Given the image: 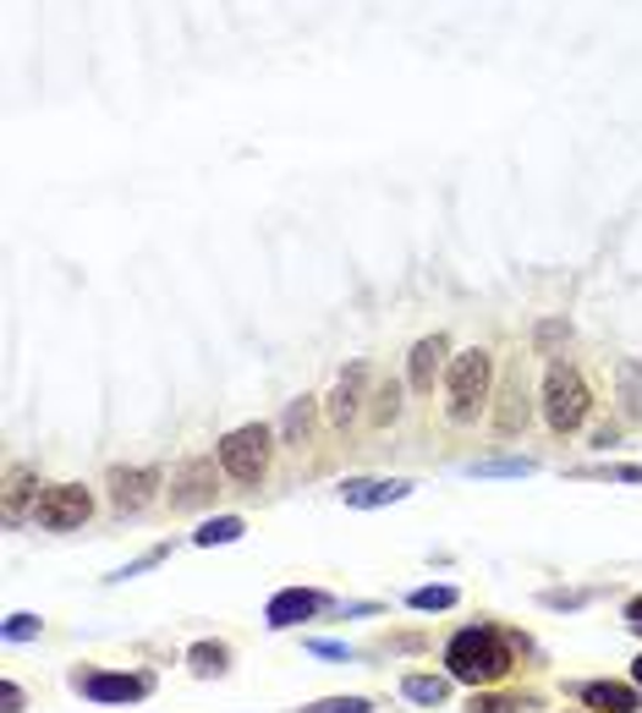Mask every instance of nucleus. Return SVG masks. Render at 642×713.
Returning a JSON list of instances; mask_svg holds the SVG:
<instances>
[{
    "label": "nucleus",
    "instance_id": "f257e3e1",
    "mask_svg": "<svg viewBox=\"0 0 642 713\" xmlns=\"http://www.w3.org/2000/svg\"><path fill=\"white\" fill-rule=\"evenodd\" d=\"M511 664H516V636H511V631H500L494 621L461 625L457 636L445 642V675L461 681V686H472V692H483V686L505 681V675H511Z\"/></svg>",
    "mask_w": 642,
    "mask_h": 713
},
{
    "label": "nucleus",
    "instance_id": "f03ea898",
    "mask_svg": "<svg viewBox=\"0 0 642 713\" xmlns=\"http://www.w3.org/2000/svg\"><path fill=\"white\" fill-rule=\"evenodd\" d=\"M270 461H275V429L270 423H242L220 440V472L231 483H248L259 489L270 478Z\"/></svg>",
    "mask_w": 642,
    "mask_h": 713
},
{
    "label": "nucleus",
    "instance_id": "7ed1b4c3",
    "mask_svg": "<svg viewBox=\"0 0 642 713\" xmlns=\"http://www.w3.org/2000/svg\"><path fill=\"white\" fill-rule=\"evenodd\" d=\"M489 384H494V352L483 347H467L451 356L445 368V395H451V423H472L478 406L489 401Z\"/></svg>",
    "mask_w": 642,
    "mask_h": 713
},
{
    "label": "nucleus",
    "instance_id": "20e7f679",
    "mask_svg": "<svg viewBox=\"0 0 642 713\" xmlns=\"http://www.w3.org/2000/svg\"><path fill=\"white\" fill-rule=\"evenodd\" d=\"M67 686L83 697V703H99V709H132L154 692V675L149 670H72Z\"/></svg>",
    "mask_w": 642,
    "mask_h": 713
},
{
    "label": "nucleus",
    "instance_id": "39448f33",
    "mask_svg": "<svg viewBox=\"0 0 642 713\" xmlns=\"http://www.w3.org/2000/svg\"><path fill=\"white\" fill-rule=\"evenodd\" d=\"M588 412H593L588 379L576 368H565V362H550V373H544V418H550V429L554 434H576L588 423Z\"/></svg>",
    "mask_w": 642,
    "mask_h": 713
},
{
    "label": "nucleus",
    "instance_id": "423d86ee",
    "mask_svg": "<svg viewBox=\"0 0 642 713\" xmlns=\"http://www.w3.org/2000/svg\"><path fill=\"white\" fill-rule=\"evenodd\" d=\"M89 516H93V494L83 483H50L39 494V505H33V522L44 533H78V528H89Z\"/></svg>",
    "mask_w": 642,
    "mask_h": 713
},
{
    "label": "nucleus",
    "instance_id": "0eeeda50",
    "mask_svg": "<svg viewBox=\"0 0 642 713\" xmlns=\"http://www.w3.org/2000/svg\"><path fill=\"white\" fill-rule=\"evenodd\" d=\"M324 610H335L330 593H319V588H280V593H270V604H264V625L270 631H297L302 621H313Z\"/></svg>",
    "mask_w": 642,
    "mask_h": 713
},
{
    "label": "nucleus",
    "instance_id": "6e6552de",
    "mask_svg": "<svg viewBox=\"0 0 642 713\" xmlns=\"http://www.w3.org/2000/svg\"><path fill=\"white\" fill-rule=\"evenodd\" d=\"M160 489H165L160 466H110V505L121 516H138L143 505H154Z\"/></svg>",
    "mask_w": 642,
    "mask_h": 713
},
{
    "label": "nucleus",
    "instance_id": "1a4fd4ad",
    "mask_svg": "<svg viewBox=\"0 0 642 713\" xmlns=\"http://www.w3.org/2000/svg\"><path fill=\"white\" fill-rule=\"evenodd\" d=\"M220 494V478H214V461L209 455H192L171 472V505L177 511H203L209 500Z\"/></svg>",
    "mask_w": 642,
    "mask_h": 713
},
{
    "label": "nucleus",
    "instance_id": "9d476101",
    "mask_svg": "<svg viewBox=\"0 0 642 713\" xmlns=\"http://www.w3.org/2000/svg\"><path fill=\"white\" fill-rule=\"evenodd\" d=\"M528 418H533V395H528V379H522V368H511V373H505V384H500L494 434H500V440H516V434L528 429Z\"/></svg>",
    "mask_w": 642,
    "mask_h": 713
},
{
    "label": "nucleus",
    "instance_id": "9b49d317",
    "mask_svg": "<svg viewBox=\"0 0 642 713\" xmlns=\"http://www.w3.org/2000/svg\"><path fill=\"white\" fill-rule=\"evenodd\" d=\"M407 494H412L407 478H347L341 483V505H352V511H379V505H395Z\"/></svg>",
    "mask_w": 642,
    "mask_h": 713
},
{
    "label": "nucleus",
    "instance_id": "f8f14e48",
    "mask_svg": "<svg viewBox=\"0 0 642 713\" xmlns=\"http://www.w3.org/2000/svg\"><path fill=\"white\" fill-rule=\"evenodd\" d=\"M576 703L593 713H642V692L632 681H582Z\"/></svg>",
    "mask_w": 642,
    "mask_h": 713
},
{
    "label": "nucleus",
    "instance_id": "ddd939ff",
    "mask_svg": "<svg viewBox=\"0 0 642 713\" xmlns=\"http://www.w3.org/2000/svg\"><path fill=\"white\" fill-rule=\"evenodd\" d=\"M445 356H451V335H423V341L412 347V356H407V384H412V390H434Z\"/></svg>",
    "mask_w": 642,
    "mask_h": 713
},
{
    "label": "nucleus",
    "instance_id": "4468645a",
    "mask_svg": "<svg viewBox=\"0 0 642 713\" xmlns=\"http://www.w3.org/2000/svg\"><path fill=\"white\" fill-rule=\"evenodd\" d=\"M363 390H368V362H352V368L341 373V384L330 390V423H335V429L358 423V412H363Z\"/></svg>",
    "mask_w": 642,
    "mask_h": 713
},
{
    "label": "nucleus",
    "instance_id": "2eb2a0df",
    "mask_svg": "<svg viewBox=\"0 0 642 713\" xmlns=\"http://www.w3.org/2000/svg\"><path fill=\"white\" fill-rule=\"evenodd\" d=\"M39 489H44V483H39L28 466H11V478H6V505H0V511H6V522H22L28 500L39 505Z\"/></svg>",
    "mask_w": 642,
    "mask_h": 713
},
{
    "label": "nucleus",
    "instance_id": "dca6fc26",
    "mask_svg": "<svg viewBox=\"0 0 642 713\" xmlns=\"http://www.w3.org/2000/svg\"><path fill=\"white\" fill-rule=\"evenodd\" d=\"M187 670H192L198 681H220V675L231 670V647H225V642H192V647H187Z\"/></svg>",
    "mask_w": 642,
    "mask_h": 713
},
{
    "label": "nucleus",
    "instance_id": "f3484780",
    "mask_svg": "<svg viewBox=\"0 0 642 713\" xmlns=\"http://www.w3.org/2000/svg\"><path fill=\"white\" fill-rule=\"evenodd\" d=\"M401 697L418 703V709H445L451 703V675H407L401 681Z\"/></svg>",
    "mask_w": 642,
    "mask_h": 713
},
{
    "label": "nucleus",
    "instance_id": "a211bd4d",
    "mask_svg": "<svg viewBox=\"0 0 642 713\" xmlns=\"http://www.w3.org/2000/svg\"><path fill=\"white\" fill-rule=\"evenodd\" d=\"M313 418H319V401H313V395H297V401L285 406V418H280V440H285V445H308Z\"/></svg>",
    "mask_w": 642,
    "mask_h": 713
},
{
    "label": "nucleus",
    "instance_id": "6ab92c4d",
    "mask_svg": "<svg viewBox=\"0 0 642 713\" xmlns=\"http://www.w3.org/2000/svg\"><path fill=\"white\" fill-rule=\"evenodd\" d=\"M461 593L451 582H429V588H412L407 593V610H418V615H445V610H457Z\"/></svg>",
    "mask_w": 642,
    "mask_h": 713
},
{
    "label": "nucleus",
    "instance_id": "aec40b11",
    "mask_svg": "<svg viewBox=\"0 0 642 713\" xmlns=\"http://www.w3.org/2000/svg\"><path fill=\"white\" fill-rule=\"evenodd\" d=\"M533 709H539L533 692H489V686H483L467 713H533Z\"/></svg>",
    "mask_w": 642,
    "mask_h": 713
},
{
    "label": "nucleus",
    "instance_id": "412c9836",
    "mask_svg": "<svg viewBox=\"0 0 642 713\" xmlns=\"http://www.w3.org/2000/svg\"><path fill=\"white\" fill-rule=\"evenodd\" d=\"M533 472H539V461H528V455H494V461L467 466V478H533Z\"/></svg>",
    "mask_w": 642,
    "mask_h": 713
},
{
    "label": "nucleus",
    "instance_id": "4be33fe9",
    "mask_svg": "<svg viewBox=\"0 0 642 713\" xmlns=\"http://www.w3.org/2000/svg\"><path fill=\"white\" fill-rule=\"evenodd\" d=\"M237 538H248V522H242V516H209V522L192 533V543H198V549H214V543H237Z\"/></svg>",
    "mask_w": 642,
    "mask_h": 713
},
{
    "label": "nucleus",
    "instance_id": "5701e85b",
    "mask_svg": "<svg viewBox=\"0 0 642 713\" xmlns=\"http://www.w3.org/2000/svg\"><path fill=\"white\" fill-rule=\"evenodd\" d=\"M368 418H373V429H390V423L401 418V384H395V379L373 390V412H368Z\"/></svg>",
    "mask_w": 642,
    "mask_h": 713
},
{
    "label": "nucleus",
    "instance_id": "b1692460",
    "mask_svg": "<svg viewBox=\"0 0 642 713\" xmlns=\"http://www.w3.org/2000/svg\"><path fill=\"white\" fill-rule=\"evenodd\" d=\"M39 636H44V621L28 615V610H17V615L0 621V642H39Z\"/></svg>",
    "mask_w": 642,
    "mask_h": 713
},
{
    "label": "nucleus",
    "instance_id": "393cba45",
    "mask_svg": "<svg viewBox=\"0 0 642 713\" xmlns=\"http://www.w3.org/2000/svg\"><path fill=\"white\" fill-rule=\"evenodd\" d=\"M565 341H571V324H565V319H544V324L533 330V352L539 356H554Z\"/></svg>",
    "mask_w": 642,
    "mask_h": 713
},
{
    "label": "nucleus",
    "instance_id": "a878e982",
    "mask_svg": "<svg viewBox=\"0 0 642 713\" xmlns=\"http://www.w3.org/2000/svg\"><path fill=\"white\" fill-rule=\"evenodd\" d=\"M302 713H373V697H358V692H341V697H319Z\"/></svg>",
    "mask_w": 642,
    "mask_h": 713
},
{
    "label": "nucleus",
    "instance_id": "bb28decb",
    "mask_svg": "<svg viewBox=\"0 0 642 713\" xmlns=\"http://www.w3.org/2000/svg\"><path fill=\"white\" fill-rule=\"evenodd\" d=\"M308 653H313V659H330V664H358V647L330 642V636H308Z\"/></svg>",
    "mask_w": 642,
    "mask_h": 713
},
{
    "label": "nucleus",
    "instance_id": "cd10ccee",
    "mask_svg": "<svg viewBox=\"0 0 642 713\" xmlns=\"http://www.w3.org/2000/svg\"><path fill=\"white\" fill-rule=\"evenodd\" d=\"M165 554H171V543H160V549H149V554H143V560H132V565H121V571H116V576H110V582H127V576H138V571H149V565H160V560H165Z\"/></svg>",
    "mask_w": 642,
    "mask_h": 713
},
{
    "label": "nucleus",
    "instance_id": "c85d7f7f",
    "mask_svg": "<svg viewBox=\"0 0 642 713\" xmlns=\"http://www.w3.org/2000/svg\"><path fill=\"white\" fill-rule=\"evenodd\" d=\"M582 478H615V483H642V466H588Z\"/></svg>",
    "mask_w": 642,
    "mask_h": 713
},
{
    "label": "nucleus",
    "instance_id": "c756f323",
    "mask_svg": "<svg viewBox=\"0 0 642 713\" xmlns=\"http://www.w3.org/2000/svg\"><path fill=\"white\" fill-rule=\"evenodd\" d=\"M539 604H544V610H582V604H588V593H560V588H550Z\"/></svg>",
    "mask_w": 642,
    "mask_h": 713
},
{
    "label": "nucleus",
    "instance_id": "7c9ffc66",
    "mask_svg": "<svg viewBox=\"0 0 642 713\" xmlns=\"http://www.w3.org/2000/svg\"><path fill=\"white\" fill-rule=\"evenodd\" d=\"M22 703H28L22 686L17 681H0V713H22Z\"/></svg>",
    "mask_w": 642,
    "mask_h": 713
},
{
    "label": "nucleus",
    "instance_id": "2f4dec72",
    "mask_svg": "<svg viewBox=\"0 0 642 713\" xmlns=\"http://www.w3.org/2000/svg\"><path fill=\"white\" fill-rule=\"evenodd\" d=\"M626 631H632V636H642V593L626 604Z\"/></svg>",
    "mask_w": 642,
    "mask_h": 713
},
{
    "label": "nucleus",
    "instance_id": "473e14b6",
    "mask_svg": "<svg viewBox=\"0 0 642 713\" xmlns=\"http://www.w3.org/2000/svg\"><path fill=\"white\" fill-rule=\"evenodd\" d=\"M615 440H621V429H615V423H610V429H599V434H593V445H599V450H610V445H615Z\"/></svg>",
    "mask_w": 642,
    "mask_h": 713
},
{
    "label": "nucleus",
    "instance_id": "72a5a7b5",
    "mask_svg": "<svg viewBox=\"0 0 642 713\" xmlns=\"http://www.w3.org/2000/svg\"><path fill=\"white\" fill-rule=\"evenodd\" d=\"M632 686H638V692H642V653H638V659H632Z\"/></svg>",
    "mask_w": 642,
    "mask_h": 713
},
{
    "label": "nucleus",
    "instance_id": "f704fd0d",
    "mask_svg": "<svg viewBox=\"0 0 642 713\" xmlns=\"http://www.w3.org/2000/svg\"><path fill=\"white\" fill-rule=\"evenodd\" d=\"M571 713H593V709H571Z\"/></svg>",
    "mask_w": 642,
    "mask_h": 713
}]
</instances>
